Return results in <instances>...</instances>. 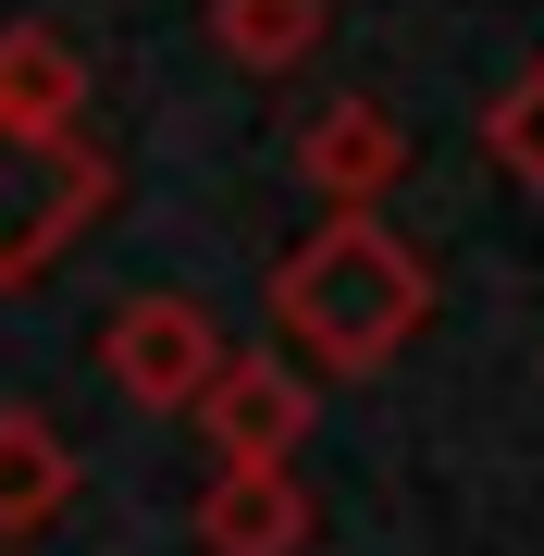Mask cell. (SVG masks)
<instances>
[{
    "instance_id": "cell-9",
    "label": "cell",
    "mask_w": 544,
    "mask_h": 556,
    "mask_svg": "<svg viewBox=\"0 0 544 556\" xmlns=\"http://www.w3.org/2000/svg\"><path fill=\"white\" fill-rule=\"evenodd\" d=\"M211 50L236 62V75H298L309 50H322V25H334V0H211Z\"/></svg>"
},
{
    "instance_id": "cell-2",
    "label": "cell",
    "mask_w": 544,
    "mask_h": 556,
    "mask_svg": "<svg viewBox=\"0 0 544 556\" xmlns=\"http://www.w3.org/2000/svg\"><path fill=\"white\" fill-rule=\"evenodd\" d=\"M100 211H112V161L87 149V137L0 124V298H25Z\"/></svg>"
},
{
    "instance_id": "cell-5",
    "label": "cell",
    "mask_w": 544,
    "mask_h": 556,
    "mask_svg": "<svg viewBox=\"0 0 544 556\" xmlns=\"http://www.w3.org/2000/svg\"><path fill=\"white\" fill-rule=\"evenodd\" d=\"M396 174H408V124L383 112V100H322V112L298 124V186L322 211H371Z\"/></svg>"
},
{
    "instance_id": "cell-3",
    "label": "cell",
    "mask_w": 544,
    "mask_h": 556,
    "mask_svg": "<svg viewBox=\"0 0 544 556\" xmlns=\"http://www.w3.org/2000/svg\"><path fill=\"white\" fill-rule=\"evenodd\" d=\"M223 321L199 298H174V285H149V298H124L100 321V371H112V396H137V408H186L199 420L211 408V383H223Z\"/></svg>"
},
{
    "instance_id": "cell-8",
    "label": "cell",
    "mask_w": 544,
    "mask_h": 556,
    "mask_svg": "<svg viewBox=\"0 0 544 556\" xmlns=\"http://www.w3.org/2000/svg\"><path fill=\"white\" fill-rule=\"evenodd\" d=\"M75 507V445L50 408H0V544H38Z\"/></svg>"
},
{
    "instance_id": "cell-10",
    "label": "cell",
    "mask_w": 544,
    "mask_h": 556,
    "mask_svg": "<svg viewBox=\"0 0 544 556\" xmlns=\"http://www.w3.org/2000/svg\"><path fill=\"white\" fill-rule=\"evenodd\" d=\"M483 161H495L507 186H532V199H544V62H532V75H507L495 100H483Z\"/></svg>"
},
{
    "instance_id": "cell-4",
    "label": "cell",
    "mask_w": 544,
    "mask_h": 556,
    "mask_svg": "<svg viewBox=\"0 0 544 556\" xmlns=\"http://www.w3.org/2000/svg\"><path fill=\"white\" fill-rule=\"evenodd\" d=\"M309 420H322V396H309V358H273V346H236L199 408L211 433V470H298Z\"/></svg>"
},
{
    "instance_id": "cell-7",
    "label": "cell",
    "mask_w": 544,
    "mask_h": 556,
    "mask_svg": "<svg viewBox=\"0 0 544 556\" xmlns=\"http://www.w3.org/2000/svg\"><path fill=\"white\" fill-rule=\"evenodd\" d=\"M0 124L87 137V50L62 25H0Z\"/></svg>"
},
{
    "instance_id": "cell-1",
    "label": "cell",
    "mask_w": 544,
    "mask_h": 556,
    "mask_svg": "<svg viewBox=\"0 0 544 556\" xmlns=\"http://www.w3.org/2000/svg\"><path fill=\"white\" fill-rule=\"evenodd\" d=\"M421 321H433V273H421V248H408L383 211H322L298 248L273 260V334L322 383L383 371Z\"/></svg>"
},
{
    "instance_id": "cell-6",
    "label": "cell",
    "mask_w": 544,
    "mask_h": 556,
    "mask_svg": "<svg viewBox=\"0 0 544 556\" xmlns=\"http://www.w3.org/2000/svg\"><path fill=\"white\" fill-rule=\"evenodd\" d=\"M309 544V482L298 470H211L199 556H298Z\"/></svg>"
}]
</instances>
